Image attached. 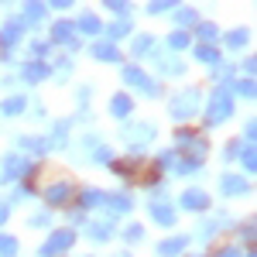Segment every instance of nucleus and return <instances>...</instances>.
I'll return each mask as SVG.
<instances>
[]
</instances>
